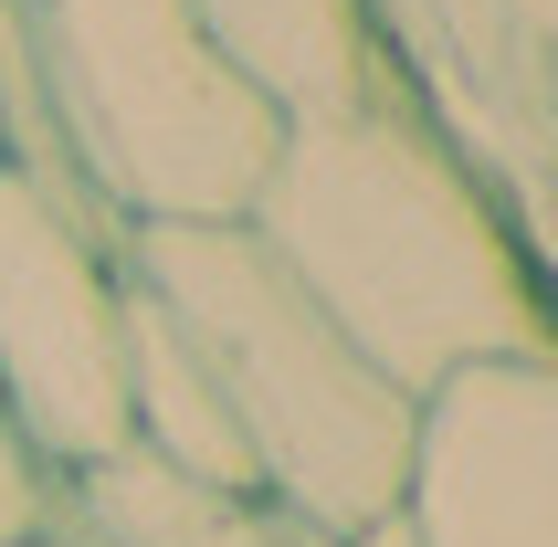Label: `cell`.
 <instances>
[{
    "label": "cell",
    "mask_w": 558,
    "mask_h": 547,
    "mask_svg": "<svg viewBox=\"0 0 558 547\" xmlns=\"http://www.w3.org/2000/svg\"><path fill=\"white\" fill-rule=\"evenodd\" d=\"M411 547H558V348L474 358L411 400Z\"/></svg>",
    "instance_id": "cell-5"
},
{
    "label": "cell",
    "mask_w": 558,
    "mask_h": 547,
    "mask_svg": "<svg viewBox=\"0 0 558 547\" xmlns=\"http://www.w3.org/2000/svg\"><path fill=\"white\" fill-rule=\"evenodd\" d=\"M190 22L211 32V53L284 126L348 117V106L390 95V53H379L369 0H190Z\"/></svg>",
    "instance_id": "cell-6"
},
{
    "label": "cell",
    "mask_w": 558,
    "mask_h": 547,
    "mask_svg": "<svg viewBox=\"0 0 558 547\" xmlns=\"http://www.w3.org/2000/svg\"><path fill=\"white\" fill-rule=\"evenodd\" d=\"M306 547H338V537H306Z\"/></svg>",
    "instance_id": "cell-12"
},
{
    "label": "cell",
    "mask_w": 558,
    "mask_h": 547,
    "mask_svg": "<svg viewBox=\"0 0 558 547\" xmlns=\"http://www.w3.org/2000/svg\"><path fill=\"white\" fill-rule=\"evenodd\" d=\"M126 442L158 463H180V474H201V485H253V453H243V422H232V400H221L211 358L190 348V327L169 316V305L126 274Z\"/></svg>",
    "instance_id": "cell-8"
},
{
    "label": "cell",
    "mask_w": 558,
    "mask_h": 547,
    "mask_svg": "<svg viewBox=\"0 0 558 547\" xmlns=\"http://www.w3.org/2000/svg\"><path fill=\"white\" fill-rule=\"evenodd\" d=\"M0 411L53 474L126 453V232L0 169Z\"/></svg>",
    "instance_id": "cell-4"
},
{
    "label": "cell",
    "mask_w": 558,
    "mask_h": 547,
    "mask_svg": "<svg viewBox=\"0 0 558 547\" xmlns=\"http://www.w3.org/2000/svg\"><path fill=\"white\" fill-rule=\"evenodd\" d=\"M53 506H63V474L32 453L22 431H11V411H0V547L43 537V526H53Z\"/></svg>",
    "instance_id": "cell-9"
},
{
    "label": "cell",
    "mask_w": 558,
    "mask_h": 547,
    "mask_svg": "<svg viewBox=\"0 0 558 547\" xmlns=\"http://www.w3.org/2000/svg\"><path fill=\"white\" fill-rule=\"evenodd\" d=\"M338 547H411V526H401V516H369L359 537H338Z\"/></svg>",
    "instance_id": "cell-10"
},
{
    "label": "cell",
    "mask_w": 558,
    "mask_h": 547,
    "mask_svg": "<svg viewBox=\"0 0 558 547\" xmlns=\"http://www.w3.org/2000/svg\"><path fill=\"white\" fill-rule=\"evenodd\" d=\"M22 22L53 74L74 169L117 232L253 211L284 117L211 53L190 0H22Z\"/></svg>",
    "instance_id": "cell-3"
},
{
    "label": "cell",
    "mask_w": 558,
    "mask_h": 547,
    "mask_svg": "<svg viewBox=\"0 0 558 547\" xmlns=\"http://www.w3.org/2000/svg\"><path fill=\"white\" fill-rule=\"evenodd\" d=\"M63 526H74V547H306V526L275 516L264 495L201 485L137 442L63 474Z\"/></svg>",
    "instance_id": "cell-7"
},
{
    "label": "cell",
    "mask_w": 558,
    "mask_h": 547,
    "mask_svg": "<svg viewBox=\"0 0 558 547\" xmlns=\"http://www.w3.org/2000/svg\"><path fill=\"white\" fill-rule=\"evenodd\" d=\"M126 274L211 358L275 516H295L306 537H359L401 506L411 390H390L316 316L306 284L253 243V221H148L126 232Z\"/></svg>",
    "instance_id": "cell-2"
},
{
    "label": "cell",
    "mask_w": 558,
    "mask_h": 547,
    "mask_svg": "<svg viewBox=\"0 0 558 547\" xmlns=\"http://www.w3.org/2000/svg\"><path fill=\"white\" fill-rule=\"evenodd\" d=\"M22 547H74V526H63V506H53V526H43V537H22Z\"/></svg>",
    "instance_id": "cell-11"
},
{
    "label": "cell",
    "mask_w": 558,
    "mask_h": 547,
    "mask_svg": "<svg viewBox=\"0 0 558 547\" xmlns=\"http://www.w3.org/2000/svg\"><path fill=\"white\" fill-rule=\"evenodd\" d=\"M243 221L306 284L316 316L411 400L474 358L548 348L537 264L453 158V137L401 95L284 126Z\"/></svg>",
    "instance_id": "cell-1"
}]
</instances>
